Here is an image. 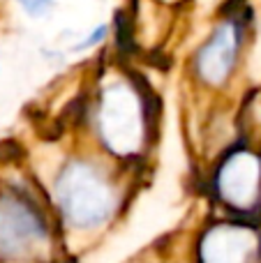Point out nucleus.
<instances>
[{
    "label": "nucleus",
    "mask_w": 261,
    "mask_h": 263,
    "mask_svg": "<svg viewBox=\"0 0 261 263\" xmlns=\"http://www.w3.org/2000/svg\"><path fill=\"white\" fill-rule=\"evenodd\" d=\"M100 127L109 145H114L118 153H127L129 148H134V141L141 132V111L132 92L125 88L109 90L100 109Z\"/></svg>",
    "instance_id": "obj_3"
},
{
    "label": "nucleus",
    "mask_w": 261,
    "mask_h": 263,
    "mask_svg": "<svg viewBox=\"0 0 261 263\" xmlns=\"http://www.w3.org/2000/svg\"><path fill=\"white\" fill-rule=\"evenodd\" d=\"M240 37L236 23L227 21L213 32V37L201 46L197 55V72L211 86H220L227 81L236 63V51H238Z\"/></svg>",
    "instance_id": "obj_5"
},
{
    "label": "nucleus",
    "mask_w": 261,
    "mask_h": 263,
    "mask_svg": "<svg viewBox=\"0 0 261 263\" xmlns=\"http://www.w3.org/2000/svg\"><path fill=\"white\" fill-rule=\"evenodd\" d=\"M23 9H26L30 16H42L51 9V0H18Z\"/></svg>",
    "instance_id": "obj_7"
},
{
    "label": "nucleus",
    "mask_w": 261,
    "mask_h": 263,
    "mask_svg": "<svg viewBox=\"0 0 261 263\" xmlns=\"http://www.w3.org/2000/svg\"><path fill=\"white\" fill-rule=\"evenodd\" d=\"M46 240V224L18 196H0V256L21 259Z\"/></svg>",
    "instance_id": "obj_2"
},
{
    "label": "nucleus",
    "mask_w": 261,
    "mask_h": 263,
    "mask_svg": "<svg viewBox=\"0 0 261 263\" xmlns=\"http://www.w3.org/2000/svg\"><path fill=\"white\" fill-rule=\"evenodd\" d=\"M261 162L252 153H236L220 171V192L236 208H250L259 196Z\"/></svg>",
    "instance_id": "obj_4"
},
{
    "label": "nucleus",
    "mask_w": 261,
    "mask_h": 263,
    "mask_svg": "<svg viewBox=\"0 0 261 263\" xmlns=\"http://www.w3.org/2000/svg\"><path fill=\"white\" fill-rule=\"evenodd\" d=\"M55 199L65 219L77 229L100 227L114 213V190L86 162H72L55 180Z\"/></svg>",
    "instance_id": "obj_1"
},
{
    "label": "nucleus",
    "mask_w": 261,
    "mask_h": 263,
    "mask_svg": "<svg viewBox=\"0 0 261 263\" xmlns=\"http://www.w3.org/2000/svg\"><path fill=\"white\" fill-rule=\"evenodd\" d=\"M257 252V236L245 227H215L201 242L203 263H252Z\"/></svg>",
    "instance_id": "obj_6"
}]
</instances>
